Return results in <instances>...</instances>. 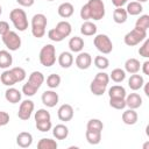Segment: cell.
<instances>
[{"instance_id":"cell-1","label":"cell","mask_w":149,"mask_h":149,"mask_svg":"<svg viewBox=\"0 0 149 149\" xmlns=\"http://www.w3.org/2000/svg\"><path fill=\"white\" fill-rule=\"evenodd\" d=\"M109 83V76L106 72H98L90 85V90L94 95H102Z\"/></svg>"},{"instance_id":"cell-2","label":"cell","mask_w":149,"mask_h":149,"mask_svg":"<svg viewBox=\"0 0 149 149\" xmlns=\"http://www.w3.org/2000/svg\"><path fill=\"white\" fill-rule=\"evenodd\" d=\"M47 16L44 14H35L31 19V34L36 38H41L45 34V28H47Z\"/></svg>"},{"instance_id":"cell-3","label":"cell","mask_w":149,"mask_h":149,"mask_svg":"<svg viewBox=\"0 0 149 149\" xmlns=\"http://www.w3.org/2000/svg\"><path fill=\"white\" fill-rule=\"evenodd\" d=\"M9 19L13 22L14 27L19 31H24L28 28V19L27 14L23 9L21 8H14L9 13Z\"/></svg>"},{"instance_id":"cell-4","label":"cell","mask_w":149,"mask_h":149,"mask_svg":"<svg viewBox=\"0 0 149 149\" xmlns=\"http://www.w3.org/2000/svg\"><path fill=\"white\" fill-rule=\"evenodd\" d=\"M40 63L45 66V68H50L55 64L56 62V48L52 44H45L41 51H40Z\"/></svg>"},{"instance_id":"cell-5","label":"cell","mask_w":149,"mask_h":149,"mask_svg":"<svg viewBox=\"0 0 149 149\" xmlns=\"http://www.w3.org/2000/svg\"><path fill=\"white\" fill-rule=\"evenodd\" d=\"M146 38H147V31L134 28L133 30H130L125 35L123 41H125V44H127L128 47H134L141 43L142 41H144Z\"/></svg>"},{"instance_id":"cell-6","label":"cell","mask_w":149,"mask_h":149,"mask_svg":"<svg viewBox=\"0 0 149 149\" xmlns=\"http://www.w3.org/2000/svg\"><path fill=\"white\" fill-rule=\"evenodd\" d=\"M93 43H94V47L97 48V50L105 55L112 52V50H113V43H112L111 38L105 34H98L94 37Z\"/></svg>"},{"instance_id":"cell-7","label":"cell","mask_w":149,"mask_h":149,"mask_svg":"<svg viewBox=\"0 0 149 149\" xmlns=\"http://www.w3.org/2000/svg\"><path fill=\"white\" fill-rule=\"evenodd\" d=\"M91 19L99 21L105 16V5L102 0H88L87 2Z\"/></svg>"},{"instance_id":"cell-8","label":"cell","mask_w":149,"mask_h":149,"mask_svg":"<svg viewBox=\"0 0 149 149\" xmlns=\"http://www.w3.org/2000/svg\"><path fill=\"white\" fill-rule=\"evenodd\" d=\"M2 42L6 45V48L9 49L10 51H16L21 47V37L15 31L12 30H9L7 34L2 36Z\"/></svg>"},{"instance_id":"cell-9","label":"cell","mask_w":149,"mask_h":149,"mask_svg":"<svg viewBox=\"0 0 149 149\" xmlns=\"http://www.w3.org/2000/svg\"><path fill=\"white\" fill-rule=\"evenodd\" d=\"M34 102L29 99L27 100H23L21 104H20V107H19V112H17V116L19 119L26 121V120H29L30 116H31V113L34 111Z\"/></svg>"},{"instance_id":"cell-10","label":"cell","mask_w":149,"mask_h":149,"mask_svg":"<svg viewBox=\"0 0 149 149\" xmlns=\"http://www.w3.org/2000/svg\"><path fill=\"white\" fill-rule=\"evenodd\" d=\"M41 99H42L43 105H45L47 107H50L51 108V107H55L57 105V102L59 100V97H58V94L55 91L49 90V91H44L42 93Z\"/></svg>"},{"instance_id":"cell-11","label":"cell","mask_w":149,"mask_h":149,"mask_svg":"<svg viewBox=\"0 0 149 149\" xmlns=\"http://www.w3.org/2000/svg\"><path fill=\"white\" fill-rule=\"evenodd\" d=\"M74 62H76V65H77L78 69L86 70L92 64V57H91V55L88 52H81L80 51L78 54V56L76 57V61Z\"/></svg>"},{"instance_id":"cell-12","label":"cell","mask_w":149,"mask_h":149,"mask_svg":"<svg viewBox=\"0 0 149 149\" xmlns=\"http://www.w3.org/2000/svg\"><path fill=\"white\" fill-rule=\"evenodd\" d=\"M57 115H58V119L61 121H64V122L70 121L73 118V108H72V106L69 105V104H63L58 108Z\"/></svg>"},{"instance_id":"cell-13","label":"cell","mask_w":149,"mask_h":149,"mask_svg":"<svg viewBox=\"0 0 149 149\" xmlns=\"http://www.w3.org/2000/svg\"><path fill=\"white\" fill-rule=\"evenodd\" d=\"M16 143L21 148H28L33 143V135L28 132H21L16 136Z\"/></svg>"},{"instance_id":"cell-14","label":"cell","mask_w":149,"mask_h":149,"mask_svg":"<svg viewBox=\"0 0 149 149\" xmlns=\"http://www.w3.org/2000/svg\"><path fill=\"white\" fill-rule=\"evenodd\" d=\"M126 106H128L132 109H136L142 105V98L137 93H130L125 98Z\"/></svg>"},{"instance_id":"cell-15","label":"cell","mask_w":149,"mask_h":149,"mask_svg":"<svg viewBox=\"0 0 149 149\" xmlns=\"http://www.w3.org/2000/svg\"><path fill=\"white\" fill-rule=\"evenodd\" d=\"M144 84V79L141 74H137V73H133L130 76V78L128 79V86L130 87V90L133 91H137L140 90Z\"/></svg>"},{"instance_id":"cell-16","label":"cell","mask_w":149,"mask_h":149,"mask_svg":"<svg viewBox=\"0 0 149 149\" xmlns=\"http://www.w3.org/2000/svg\"><path fill=\"white\" fill-rule=\"evenodd\" d=\"M5 98L10 104H17L21 100V92L15 87H9L5 92Z\"/></svg>"},{"instance_id":"cell-17","label":"cell","mask_w":149,"mask_h":149,"mask_svg":"<svg viewBox=\"0 0 149 149\" xmlns=\"http://www.w3.org/2000/svg\"><path fill=\"white\" fill-rule=\"evenodd\" d=\"M0 80H1V83H2L3 85H6V86H13L14 84L17 83L16 77H15V74L13 73V71H12L10 69H9V70H5V71L0 74Z\"/></svg>"},{"instance_id":"cell-18","label":"cell","mask_w":149,"mask_h":149,"mask_svg":"<svg viewBox=\"0 0 149 149\" xmlns=\"http://www.w3.org/2000/svg\"><path fill=\"white\" fill-rule=\"evenodd\" d=\"M57 12H58V15L61 17L68 19V17H70L73 14L74 8H73V5L72 3H70V2H63V3H61L58 6Z\"/></svg>"},{"instance_id":"cell-19","label":"cell","mask_w":149,"mask_h":149,"mask_svg":"<svg viewBox=\"0 0 149 149\" xmlns=\"http://www.w3.org/2000/svg\"><path fill=\"white\" fill-rule=\"evenodd\" d=\"M43 81H44V76H43L42 72H40V71H33L29 74L28 83L31 84L33 86H35L36 88H40L42 86Z\"/></svg>"},{"instance_id":"cell-20","label":"cell","mask_w":149,"mask_h":149,"mask_svg":"<svg viewBox=\"0 0 149 149\" xmlns=\"http://www.w3.org/2000/svg\"><path fill=\"white\" fill-rule=\"evenodd\" d=\"M55 29L59 33V35H61L63 38L68 37V36L71 34V31H72V27H71V24H70L68 21H59V22L56 24Z\"/></svg>"},{"instance_id":"cell-21","label":"cell","mask_w":149,"mask_h":149,"mask_svg":"<svg viewBox=\"0 0 149 149\" xmlns=\"http://www.w3.org/2000/svg\"><path fill=\"white\" fill-rule=\"evenodd\" d=\"M58 63L62 68L68 69L73 64V56L71 52L69 51H63L59 56H58Z\"/></svg>"},{"instance_id":"cell-22","label":"cell","mask_w":149,"mask_h":149,"mask_svg":"<svg viewBox=\"0 0 149 149\" xmlns=\"http://www.w3.org/2000/svg\"><path fill=\"white\" fill-rule=\"evenodd\" d=\"M137 119H139V116H137V113L135 112V109L129 108L122 113V121L126 125H129V126L135 125L137 122Z\"/></svg>"},{"instance_id":"cell-23","label":"cell","mask_w":149,"mask_h":149,"mask_svg":"<svg viewBox=\"0 0 149 149\" xmlns=\"http://www.w3.org/2000/svg\"><path fill=\"white\" fill-rule=\"evenodd\" d=\"M52 135L57 139V140H65L69 135V128L65 125H56L52 129Z\"/></svg>"},{"instance_id":"cell-24","label":"cell","mask_w":149,"mask_h":149,"mask_svg":"<svg viewBox=\"0 0 149 149\" xmlns=\"http://www.w3.org/2000/svg\"><path fill=\"white\" fill-rule=\"evenodd\" d=\"M140 68H141V64H140V61L136 59V58H128L125 63V70L128 72V73H137L140 71Z\"/></svg>"},{"instance_id":"cell-25","label":"cell","mask_w":149,"mask_h":149,"mask_svg":"<svg viewBox=\"0 0 149 149\" xmlns=\"http://www.w3.org/2000/svg\"><path fill=\"white\" fill-rule=\"evenodd\" d=\"M69 48L72 52H80L84 48V40L78 36L71 37L69 41Z\"/></svg>"},{"instance_id":"cell-26","label":"cell","mask_w":149,"mask_h":149,"mask_svg":"<svg viewBox=\"0 0 149 149\" xmlns=\"http://www.w3.org/2000/svg\"><path fill=\"white\" fill-rule=\"evenodd\" d=\"M127 16H128V14H127L126 9L122 7H116L113 12V20L115 23H119V24L125 23L127 21Z\"/></svg>"},{"instance_id":"cell-27","label":"cell","mask_w":149,"mask_h":149,"mask_svg":"<svg viewBox=\"0 0 149 149\" xmlns=\"http://www.w3.org/2000/svg\"><path fill=\"white\" fill-rule=\"evenodd\" d=\"M80 33L84 36H92L97 34V26L91 21H85L80 27Z\"/></svg>"},{"instance_id":"cell-28","label":"cell","mask_w":149,"mask_h":149,"mask_svg":"<svg viewBox=\"0 0 149 149\" xmlns=\"http://www.w3.org/2000/svg\"><path fill=\"white\" fill-rule=\"evenodd\" d=\"M13 63V57L7 50H0V68L1 69H7L12 65Z\"/></svg>"},{"instance_id":"cell-29","label":"cell","mask_w":149,"mask_h":149,"mask_svg":"<svg viewBox=\"0 0 149 149\" xmlns=\"http://www.w3.org/2000/svg\"><path fill=\"white\" fill-rule=\"evenodd\" d=\"M85 136H86V140L90 144H98L101 141V132H98V130L87 129L85 133Z\"/></svg>"},{"instance_id":"cell-30","label":"cell","mask_w":149,"mask_h":149,"mask_svg":"<svg viewBox=\"0 0 149 149\" xmlns=\"http://www.w3.org/2000/svg\"><path fill=\"white\" fill-rule=\"evenodd\" d=\"M142 10H143V7H142L141 2H137V1H132V2H129V3L127 5V8H126L127 14L133 15V16L141 14Z\"/></svg>"},{"instance_id":"cell-31","label":"cell","mask_w":149,"mask_h":149,"mask_svg":"<svg viewBox=\"0 0 149 149\" xmlns=\"http://www.w3.org/2000/svg\"><path fill=\"white\" fill-rule=\"evenodd\" d=\"M109 98H126V90L121 85H114L108 90Z\"/></svg>"},{"instance_id":"cell-32","label":"cell","mask_w":149,"mask_h":149,"mask_svg":"<svg viewBox=\"0 0 149 149\" xmlns=\"http://www.w3.org/2000/svg\"><path fill=\"white\" fill-rule=\"evenodd\" d=\"M58 144L55 140L52 139H47V137H43L38 141L37 143V148L38 149H57Z\"/></svg>"},{"instance_id":"cell-33","label":"cell","mask_w":149,"mask_h":149,"mask_svg":"<svg viewBox=\"0 0 149 149\" xmlns=\"http://www.w3.org/2000/svg\"><path fill=\"white\" fill-rule=\"evenodd\" d=\"M125 78H126V71L120 68L112 70V72L109 74V79H112L114 83H121L125 80Z\"/></svg>"},{"instance_id":"cell-34","label":"cell","mask_w":149,"mask_h":149,"mask_svg":"<svg viewBox=\"0 0 149 149\" xmlns=\"http://www.w3.org/2000/svg\"><path fill=\"white\" fill-rule=\"evenodd\" d=\"M135 28H137V29H141V30H144V31H147V29L149 28V15L144 14V15L140 16V17L136 20V23H135Z\"/></svg>"},{"instance_id":"cell-35","label":"cell","mask_w":149,"mask_h":149,"mask_svg":"<svg viewBox=\"0 0 149 149\" xmlns=\"http://www.w3.org/2000/svg\"><path fill=\"white\" fill-rule=\"evenodd\" d=\"M61 84V77L56 73H51L48 76L47 78V85L50 87V88H56L58 87Z\"/></svg>"},{"instance_id":"cell-36","label":"cell","mask_w":149,"mask_h":149,"mask_svg":"<svg viewBox=\"0 0 149 149\" xmlns=\"http://www.w3.org/2000/svg\"><path fill=\"white\" fill-rule=\"evenodd\" d=\"M94 65H95L98 69H100V70H105V69L108 68L109 61H108V58L105 57V56H97V57L94 58Z\"/></svg>"},{"instance_id":"cell-37","label":"cell","mask_w":149,"mask_h":149,"mask_svg":"<svg viewBox=\"0 0 149 149\" xmlns=\"http://www.w3.org/2000/svg\"><path fill=\"white\" fill-rule=\"evenodd\" d=\"M86 128L90 129V130H98V132H101L102 128H104V125L102 122L99 120V119H91L88 120L87 125H86Z\"/></svg>"},{"instance_id":"cell-38","label":"cell","mask_w":149,"mask_h":149,"mask_svg":"<svg viewBox=\"0 0 149 149\" xmlns=\"http://www.w3.org/2000/svg\"><path fill=\"white\" fill-rule=\"evenodd\" d=\"M109 106L115 109H123L126 107L125 98H109Z\"/></svg>"},{"instance_id":"cell-39","label":"cell","mask_w":149,"mask_h":149,"mask_svg":"<svg viewBox=\"0 0 149 149\" xmlns=\"http://www.w3.org/2000/svg\"><path fill=\"white\" fill-rule=\"evenodd\" d=\"M43 120H51L50 113L44 108L37 109V112H35V121H43Z\"/></svg>"},{"instance_id":"cell-40","label":"cell","mask_w":149,"mask_h":149,"mask_svg":"<svg viewBox=\"0 0 149 149\" xmlns=\"http://www.w3.org/2000/svg\"><path fill=\"white\" fill-rule=\"evenodd\" d=\"M52 125H51V120H43V121H36V128L42 132V133H45V132H49L51 129Z\"/></svg>"},{"instance_id":"cell-41","label":"cell","mask_w":149,"mask_h":149,"mask_svg":"<svg viewBox=\"0 0 149 149\" xmlns=\"http://www.w3.org/2000/svg\"><path fill=\"white\" fill-rule=\"evenodd\" d=\"M37 90H38V88H36L35 86H33V85L29 84L28 81L22 86V93H23L24 95H27V97H33V95L37 92Z\"/></svg>"},{"instance_id":"cell-42","label":"cell","mask_w":149,"mask_h":149,"mask_svg":"<svg viewBox=\"0 0 149 149\" xmlns=\"http://www.w3.org/2000/svg\"><path fill=\"white\" fill-rule=\"evenodd\" d=\"M10 70H12V71H13V73L15 74L17 83H20V81L24 80V78H26V71H24V69H23V68L15 66V68H12Z\"/></svg>"},{"instance_id":"cell-43","label":"cell","mask_w":149,"mask_h":149,"mask_svg":"<svg viewBox=\"0 0 149 149\" xmlns=\"http://www.w3.org/2000/svg\"><path fill=\"white\" fill-rule=\"evenodd\" d=\"M139 54H140V56H142L144 58H148L149 57V40L148 38H146L144 40V43L142 44V47H140Z\"/></svg>"},{"instance_id":"cell-44","label":"cell","mask_w":149,"mask_h":149,"mask_svg":"<svg viewBox=\"0 0 149 149\" xmlns=\"http://www.w3.org/2000/svg\"><path fill=\"white\" fill-rule=\"evenodd\" d=\"M48 37H49L51 41H54V42H61V41L64 40L55 28H52V29H50V30L48 31Z\"/></svg>"},{"instance_id":"cell-45","label":"cell","mask_w":149,"mask_h":149,"mask_svg":"<svg viewBox=\"0 0 149 149\" xmlns=\"http://www.w3.org/2000/svg\"><path fill=\"white\" fill-rule=\"evenodd\" d=\"M80 17L85 21H87L88 19H91V15H90V9H88V6L87 3H85L81 8H80Z\"/></svg>"},{"instance_id":"cell-46","label":"cell","mask_w":149,"mask_h":149,"mask_svg":"<svg viewBox=\"0 0 149 149\" xmlns=\"http://www.w3.org/2000/svg\"><path fill=\"white\" fill-rule=\"evenodd\" d=\"M9 122V114L7 112L0 111V127L6 126Z\"/></svg>"},{"instance_id":"cell-47","label":"cell","mask_w":149,"mask_h":149,"mask_svg":"<svg viewBox=\"0 0 149 149\" xmlns=\"http://www.w3.org/2000/svg\"><path fill=\"white\" fill-rule=\"evenodd\" d=\"M9 31V24L6 21H0V35L3 36Z\"/></svg>"},{"instance_id":"cell-48","label":"cell","mask_w":149,"mask_h":149,"mask_svg":"<svg viewBox=\"0 0 149 149\" xmlns=\"http://www.w3.org/2000/svg\"><path fill=\"white\" fill-rule=\"evenodd\" d=\"M16 2L22 7H31L35 2V0H16Z\"/></svg>"},{"instance_id":"cell-49","label":"cell","mask_w":149,"mask_h":149,"mask_svg":"<svg viewBox=\"0 0 149 149\" xmlns=\"http://www.w3.org/2000/svg\"><path fill=\"white\" fill-rule=\"evenodd\" d=\"M128 0H112V3L115 6V7H122L125 3H127Z\"/></svg>"},{"instance_id":"cell-50","label":"cell","mask_w":149,"mask_h":149,"mask_svg":"<svg viewBox=\"0 0 149 149\" xmlns=\"http://www.w3.org/2000/svg\"><path fill=\"white\" fill-rule=\"evenodd\" d=\"M142 71L144 74L149 76V61H146L143 64H142Z\"/></svg>"},{"instance_id":"cell-51","label":"cell","mask_w":149,"mask_h":149,"mask_svg":"<svg viewBox=\"0 0 149 149\" xmlns=\"http://www.w3.org/2000/svg\"><path fill=\"white\" fill-rule=\"evenodd\" d=\"M144 94L147 97H149V83H144Z\"/></svg>"},{"instance_id":"cell-52","label":"cell","mask_w":149,"mask_h":149,"mask_svg":"<svg viewBox=\"0 0 149 149\" xmlns=\"http://www.w3.org/2000/svg\"><path fill=\"white\" fill-rule=\"evenodd\" d=\"M148 0H137V2H147Z\"/></svg>"},{"instance_id":"cell-53","label":"cell","mask_w":149,"mask_h":149,"mask_svg":"<svg viewBox=\"0 0 149 149\" xmlns=\"http://www.w3.org/2000/svg\"><path fill=\"white\" fill-rule=\"evenodd\" d=\"M1 14H2V7L0 6V15H1Z\"/></svg>"},{"instance_id":"cell-54","label":"cell","mask_w":149,"mask_h":149,"mask_svg":"<svg viewBox=\"0 0 149 149\" xmlns=\"http://www.w3.org/2000/svg\"><path fill=\"white\" fill-rule=\"evenodd\" d=\"M47 1H54V0H47Z\"/></svg>"}]
</instances>
